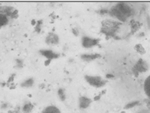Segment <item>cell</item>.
I'll use <instances>...</instances> for the list:
<instances>
[{"label": "cell", "instance_id": "cell-1", "mask_svg": "<svg viewBox=\"0 0 150 113\" xmlns=\"http://www.w3.org/2000/svg\"><path fill=\"white\" fill-rule=\"evenodd\" d=\"M42 113H60V112H59V110L57 107L51 106L46 108V109L43 111Z\"/></svg>", "mask_w": 150, "mask_h": 113}]
</instances>
